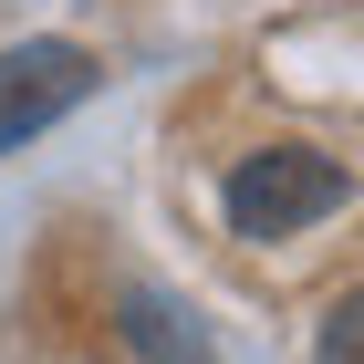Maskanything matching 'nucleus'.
Instances as JSON below:
<instances>
[{
	"mask_svg": "<svg viewBox=\"0 0 364 364\" xmlns=\"http://www.w3.org/2000/svg\"><path fill=\"white\" fill-rule=\"evenodd\" d=\"M343 208V167L312 156V146H260L250 167L229 177V229L240 240H291V229L333 219Z\"/></svg>",
	"mask_w": 364,
	"mask_h": 364,
	"instance_id": "f257e3e1",
	"label": "nucleus"
},
{
	"mask_svg": "<svg viewBox=\"0 0 364 364\" xmlns=\"http://www.w3.org/2000/svg\"><path fill=\"white\" fill-rule=\"evenodd\" d=\"M84 94H94V53L84 42H21V53H0V156L31 146L42 125H63Z\"/></svg>",
	"mask_w": 364,
	"mask_h": 364,
	"instance_id": "f03ea898",
	"label": "nucleus"
},
{
	"mask_svg": "<svg viewBox=\"0 0 364 364\" xmlns=\"http://www.w3.org/2000/svg\"><path fill=\"white\" fill-rule=\"evenodd\" d=\"M125 333H136V354H156V364H208V333H198L188 312H167L156 291L125 302Z\"/></svg>",
	"mask_w": 364,
	"mask_h": 364,
	"instance_id": "7ed1b4c3",
	"label": "nucleus"
},
{
	"mask_svg": "<svg viewBox=\"0 0 364 364\" xmlns=\"http://www.w3.org/2000/svg\"><path fill=\"white\" fill-rule=\"evenodd\" d=\"M312 364H364V291H354V302H333V323H323Z\"/></svg>",
	"mask_w": 364,
	"mask_h": 364,
	"instance_id": "20e7f679",
	"label": "nucleus"
}]
</instances>
